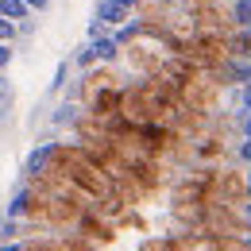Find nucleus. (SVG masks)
Returning a JSON list of instances; mask_svg holds the SVG:
<instances>
[{
	"mask_svg": "<svg viewBox=\"0 0 251 251\" xmlns=\"http://www.w3.org/2000/svg\"><path fill=\"white\" fill-rule=\"evenodd\" d=\"M0 240H4V213H0Z\"/></svg>",
	"mask_w": 251,
	"mask_h": 251,
	"instance_id": "13",
	"label": "nucleus"
},
{
	"mask_svg": "<svg viewBox=\"0 0 251 251\" xmlns=\"http://www.w3.org/2000/svg\"><path fill=\"white\" fill-rule=\"evenodd\" d=\"M70 58H66V62H58V70H54V81H50V93H58V89H62L66 85V77H70Z\"/></svg>",
	"mask_w": 251,
	"mask_h": 251,
	"instance_id": "7",
	"label": "nucleus"
},
{
	"mask_svg": "<svg viewBox=\"0 0 251 251\" xmlns=\"http://www.w3.org/2000/svg\"><path fill=\"white\" fill-rule=\"evenodd\" d=\"M97 24L104 27H124L135 20V0H97Z\"/></svg>",
	"mask_w": 251,
	"mask_h": 251,
	"instance_id": "2",
	"label": "nucleus"
},
{
	"mask_svg": "<svg viewBox=\"0 0 251 251\" xmlns=\"http://www.w3.org/2000/svg\"><path fill=\"white\" fill-rule=\"evenodd\" d=\"M0 16H12L20 24H27L31 20V4L27 0H0Z\"/></svg>",
	"mask_w": 251,
	"mask_h": 251,
	"instance_id": "4",
	"label": "nucleus"
},
{
	"mask_svg": "<svg viewBox=\"0 0 251 251\" xmlns=\"http://www.w3.org/2000/svg\"><path fill=\"white\" fill-rule=\"evenodd\" d=\"M116 39H120V58H124V66L135 77H155V74H162L170 66V58L178 54V47L162 31L143 27L135 20H131V27L124 24V31L116 35Z\"/></svg>",
	"mask_w": 251,
	"mask_h": 251,
	"instance_id": "1",
	"label": "nucleus"
},
{
	"mask_svg": "<svg viewBox=\"0 0 251 251\" xmlns=\"http://www.w3.org/2000/svg\"><path fill=\"white\" fill-rule=\"evenodd\" d=\"M232 16L240 27H251V0H232Z\"/></svg>",
	"mask_w": 251,
	"mask_h": 251,
	"instance_id": "6",
	"label": "nucleus"
},
{
	"mask_svg": "<svg viewBox=\"0 0 251 251\" xmlns=\"http://www.w3.org/2000/svg\"><path fill=\"white\" fill-rule=\"evenodd\" d=\"M16 58V50H12V43H0V70H8Z\"/></svg>",
	"mask_w": 251,
	"mask_h": 251,
	"instance_id": "8",
	"label": "nucleus"
},
{
	"mask_svg": "<svg viewBox=\"0 0 251 251\" xmlns=\"http://www.w3.org/2000/svg\"><path fill=\"white\" fill-rule=\"evenodd\" d=\"M27 4H31V12H47L50 8V0H27Z\"/></svg>",
	"mask_w": 251,
	"mask_h": 251,
	"instance_id": "11",
	"label": "nucleus"
},
{
	"mask_svg": "<svg viewBox=\"0 0 251 251\" xmlns=\"http://www.w3.org/2000/svg\"><path fill=\"white\" fill-rule=\"evenodd\" d=\"M236 155H240V162H244V166H251V139H248V135L240 139V151H236Z\"/></svg>",
	"mask_w": 251,
	"mask_h": 251,
	"instance_id": "9",
	"label": "nucleus"
},
{
	"mask_svg": "<svg viewBox=\"0 0 251 251\" xmlns=\"http://www.w3.org/2000/svg\"><path fill=\"white\" fill-rule=\"evenodd\" d=\"M248 197H251V166H248Z\"/></svg>",
	"mask_w": 251,
	"mask_h": 251,
	"instance_id": "12",
	"label": "nucleus"
},
{
	"mask_svg": "<svg viewBox=\"0 0 251 251\" xmlns=\"http://www.w3.org/2000/svg\"><path fill=\"white\" fill-rule=\"evenodd\" d=\"M16 39H20V20L0 16V43H16Z\"/></svg>",
	"mask_w": 251,
	"mask_h": 251,
	"instance_id": "5",
	"label": "nucleus"
},
{
	"mask_svg": "<svg viewBox=\"0 0 251 251\" xmlns=\"http://www.w3.org/2000/svg\"><path fill=\"white\" fill-rule=\"evenodd\" d=\"M50 147H54V143H39L31 155H27V162H24V182H31L35 174H39V170L50 162Z\"/></svg>",
	"mask_w": 251,
	"mask_h": 251,
	"instance_id": "3",
	"label": "nucleus"
},
{
	"mask_svg": "<svg viewBox=\"0 0 251 251\" xmlns=\"http://www.w3.org/2000/svg\"><path fill=\"white\" fill-rule=\"evenodd\" d=\"M8 93H12V89H8V77H4V70H0V100H8Z\"/></svg>",
	"mask_w": 251,
	"mask_h": 251,
	"instance_id": "10",
	"label": "nucleus"
}]
</instances>
